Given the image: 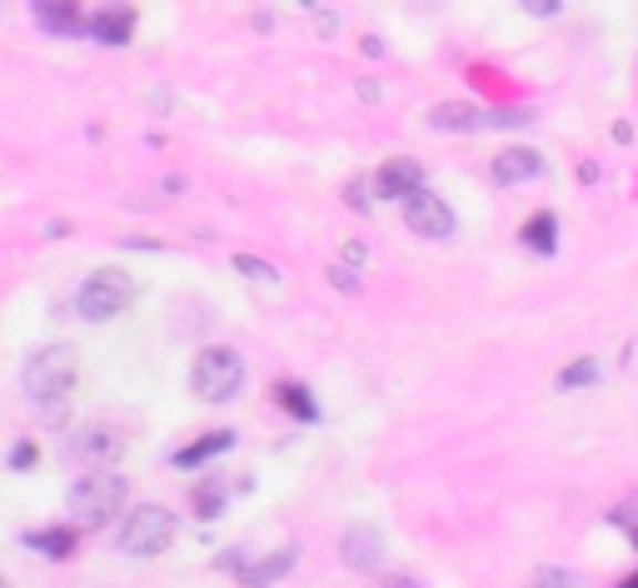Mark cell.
<instances>
[{
  "instance_id": "cell-26",
  "label": "cell",
  "mask_w": 638,
  "mask_h": 588,
  "mask_svg": "<svg viewBox=\"0 0 638 588\" xmlns=\"http://www.w3.org/2000/svg\"><path fill=\"white\" fill-rule=\"evenodd\" d=\"M484 125H528V110H484Z\"/></svg>"
},
{
  "instance_id": "cell-18",
  "label": "cell",
  "mask_w": 638,
  "mask_h": 588,
  "mask_svg": "<svg viewBox=\"0 0 638 588\" xmlns=\"http://www.w3.org/2000/svg\"><path fill=\"white\" fill-rule=\"evenodd\" d=\"M189 508H195V518H219L225 514V484H219V478L199 484L195 494H189Z\"/></svg>"
},
{
  "instance_id": "cell-2",
  "label": "cell",
  "mask_w": 638,
  "mask_h": 588,
  "mask_svg": "<svg viewBox=\"0 0 638 588\" xmlns=\"http://www.w3.org/2000/svg\"><path fill=\"white\" fill-rule=\"evenodd\" d=\"M130 498V484L115 474V468H90L85 478H75V488H70V518H75V528H105L120 518V508H125Z\"/></svg>"
},
{
  "instance_id": "cell-13",
  "label": "cell",
  "mask_w": 638,
  "mask_h": 588,
  "mask_svg": "<svg viewBox=\"0 0 638 588\" xmlns=\"http://www.w3.org/2000/svg\"><path fill=\"white\" fill-rule=\"evenodd\" d=\"M120 448H125L120 429H105V424H90L85 434L75 439V458H85V464H95V468H105L110 458H120Z\"/></svg>"
},
{
  "instance_id": "cell-17",
  "label": "cell",
  "mask_w": 638,
  "mask_h": 588,
  "mask_svg": "<svg viewBox=\"0 0 638 588\" xmlns=\"http://www.w3.org/2000/svg\"><path fill=\"white\" fill-rule=\"evenodd\" d=\"M25 548L45 558H70L75 554V528H35V534H25Z\"/></svg>"
},
{
  "instance_id": "cell-12",
  "label": "cell",
  "mask_w": 638,
  "mask_h": 588,
  "mask_svg": "<svg viewBox=\"0 0 638 588\" xmlns=\"http://www.w3.org/2000/svg\"><path fill=\"white\" fill-rule=\"evenodd\" d=\"M229 448H235V434H229V429H209V434H199L195 444L175 448V458H169V464H175V468H205L209 458L229 454Z\"/></svg>"
},
{
  "instance_id": "cell-27",
  "label": "cell",
  "mask_w": 638,
  "mask_h": 588,
  "mask_svg": "<svg viewBox=\"0 0 638 588\" xmlns=\"http://www.w3.org/2000/svg\"><path fill=\"white\" fill-rule=\"evenodd\" d=\"M10 468H30L35 464V444H30V439H20V444H10V458H6Z\"/></svg>"
},
{
  "instance_id": "cell-9",
  "label": "cell",
  "mask_w": 638,
  "mask_h": 588,
  "mask_svg": "<svg viewBox=\"0 0 638 588\" xmlns=\"http://www.w3.org/2000/svg\"><path fill=\"white\" fill-rule=\"evenodd\" d=\"M544 175V155L534 145H504L494 155V179L498 185H534Z\"/></svg>"
},
{
  "instance_id": "cell-8",
  "label": "cell",
  "mask_w": 638,
  "mask_h": 588,
  "mask_svg": "<svg viewBox=\"0 0 638 588\" xmlns=\"http://www.w3.org/2000/svg\"><path fill=\"white\" fill-rule=\"evenodd\" d=\"M339 558H344L354 574H374L384 564V534L369 524H349L344 538H339Z\"/></svg>"
},
{
  "instance_id": "cell-21",
  "label": "cell",
  "mask_w": 638,
  "mask_h": 588,
  "mask_svg": "<svg viewBox=\"0 0 638 588\" xmlns=\"http://www.w3.org/2000/svg\"><path fill=\"white\" fill-rule=\"evenodd\" d=\"M235 269H239L245 279H259V285H279V269L265 265L259 255H235Z\"/></svg>"
},
{
  "instance_id": "cell-25",
  "label": "cell",
  "mask_w": 638,
  "mask_h": 588,
  "mask_svg": "<svg viewBox=\"0 0 638 588\" xmlns=\"http://www.w3.org/2000/svg\"><path fill=\"white\" fill-rule=\"evenodd\" d=\"M518 10H524V16H538V20L564 16V6H558V0H518Z\"/></svg>"
},
{
  "instance_id": "cell-11",
  "label": "cell",
  "mask_w": 638,
  "mask_h": 588,
  "mask_svg": "<svg viewBox=\"0 0 638 588\" xmlns=\"http://www.w3.org/2000/svg\"><path fill=\"white\" fill-rule=\"evenodd\" d=\"M429 130H444V135H469V130H484V110H474L469 100H444V105L429 110Z\"/></svg>"
},
{
  "instance_id": "cell-20",
  "label": "cell",
  "mask_w": 638,
  "mask_h": 588,
  "mask_svg": "<svg viewBox=\"0 0 638 588\" xmlns=\"http://www.w3.org/2000/svg\"><path fill=\"white\" fill-rule=\"evenodd\" d=\"M35 20L45 30H65V35H70V30H80V10L75 6H35Z\"/></svg>"
},
{
  "instance_id": "cell-3",
  "label": "cell",
  "mask_w": 638,
  "mask_h": 588,
  "mask_svg": "<svg viewBox=\"0 0 638 588\" xmlns=\"http://www.w3.org/2000/svg\"><path fill=\"white\" fill-rule=\"evenodd\" d=\"M189 389H195V399H205V404H225V399H235L239 389H245V359L229 344L199 349L195 369H189Z\"/></svg>"
},
{
  "instance_id": "cell-1",
  "label": "cell",
  "mask_w": 638,
  "mask_h": 588,
  "mask_svg": "<svg viewBox=\"0 0 638 588\" xmlns=\"http://www.w3.org/2000/svg\"><path fill=\"white\" fill-rule=\"evenodd\" d=\"M75 374H80V354L75 344H40L35 354L25 359L20 369V384H25V399L35 409H50V404H70V389H75Z\"/></svg>"
},
{
  "instance_id": "cell-32",
  "label": "cell",
  "mask_w": 638,
  "mask_h": 588,
  "mask_svg": "<svg viewBox=\"0 0 638 588\" xmlns=\"http://www.w3.org/2000/svg\"><path fill=\"white\" fill-rule=\"evenodd\" d=\"M329 279H335L339 289H359V285H354V275H349V269H329Z\"/></svg>"
},
{
  "instance_id": "cell-15",
  "label": "cell",
  "mask_w": 638,
  "mask_h": 588,
  "mask_svg": "<svg viewBox=\"0 0 638 588\" xmlns=\"http://www.w3.org/2000/svg\"><path fill=\"white\" fill-rule=\"evenodd\" d=\"M518 239H524L534 255H554V249H558V215H554V209H538V215H528L524 229H518Z\"/></svg>"
},
{
  "instance_id": "cell-29",
  "label": "cell",
  "mask_w": 638,
  "mask_h": 588,
  "mask_svg": "<svg viewBox=\"0 0 638 588\" xmlns=\"http://www.w3.org/2000/svg\"><path fill=\"white\" fill-rule=\"evenodd\" d=\"M369 588H419V584H414L409 574H384V578H374Z\"/></svg>"
},
{
  "instance_id": "cell-7",
  "label": "cell",
  "mask_w": 638,
  "mask_h": 588,
  "mask_svg": "<svg viewBox=\"0 0 638 588\" xmlns=\"http://www.w3.org/2000/svg\"><path fill=\"white\" fill-rule=\"evenodd\" d=\"M369 179H374L369 189H374L379 199H409L414 189H424V165H419L414 155H394V159H384Z\"/></svg>"
},
{
  "instance_id": "cell-22",
  "label": "cell",
  "mask_w": 638,
  "mask_h": 588,
  "mask_svg": "<svg viewBox=\"0 0 638 588\" xmlns=\"http://www.w3.org/2000/svg\"><path fill=\"white\" fill-rule=\"evenodd\" d=\"M608 524H618V528H624V534H628V544L638 548V494H628L624 504H618L614 514H608Z\"/></svg>"
},
{
  "instance_id": "cell-33",
  "label": "cell",
  "mask_w": 638,
  "mask_h": 588,
  "mask_svg": "<svg viewBox=\"0 0 638 588\" xmlns=\"http://www.w3.org/2000/svg\"><path fill=\"white\" fill-rule=\"evenodd\" d=\"M618 588H638V574H624V584H618Z\"/></svg>"
},
{
  "instance_id": "cell-16",
  "label": "cell",
  "mask_w": 638,
  "mask_h": 588,
  "mask_svg": "<svg viewBox=\"0 0 638 588\" xmlns=\"http://www.w3.org/2000/svg\"><path fill=\"white\" fill-rule=\"evenodd\" d=\"M275 399L289 409V419H299V424H315V419H319L315 394H309L299 379H279V384H275Z\"/></svg>"
},
{
  "instance_id": "cell-4",
  "label": "cell",
  "mask_w": 638,
  "mask_h": 588,
  "mask_svg": "<svg viewBox=\"0 0 638 588\" xmlns=\"http://www.w3.org/2000/svg\"><path fill=\"white\" fill-rule=\"evenodd\" d=\"M130 305H135V279H130L120 265L95 269V275L75 289V309H80V319H90V324H105V319L125 314Z\"/></svg>"
},
{
  "instance_id": "cell-14",
  "label": "cell",
  "mask_w": 638,
  "mask_h": 588,
  "mask_svg": "<svg viewBox=\"0 0 638 588\" xmlns=\"http://www.w3.org/2000/svg\"><path fill=\"white\" fill-rule=\"evenodd\" d=\"M90 35L100 40V45H125L130 35H135V10L130 6H105L90 16Z\"/></svg>"
},
{
  "instance_id": "cell-19",
  "label": "cell",
  "mask_w": 638,
  "mask_h": 588,
  "mask_svg": "<svg viewBox=\"0 0 638 588\" xmlns=\"http://www.w3.org/2000/svg\"><path fill=\"white\" fill-rule=\"evenodd\" d=\"M598 374H604V369H598V359H574V364L558 369V389H588Z\"/></svg>"
},
{
  "instance_id": "cell-6",
  "label": "cell",
  "mask_w": 638,
  "mask_h": 588,
  "mask_svg": "<svg viewBox=\"0 0 638 588\" xmlns=\"http://www.w3.org/2000/svg\"><path fill=\"white\" fill-rule=\"evenodd\" d=\"M399 205H404V225L414 229V235H424V239L454 235V209H449V199L434 195V189H414V195L399 199Z\"/></svg>"
},
{
  "instance_id": "cell-28",
  "label": "cell",
  "mask_w": 638,
  "mask_h": 588,
  "mask_svg": "<svg viewBox=\"0 0 638 588\" xmlns=\"http://www.w3.org/2000/svg\"><path fill=\"white\" fill-rule=\"evenodd\" d=\"M309 16H315V30H319V35H339V16H335V10L309 6Z\"/></svg>"
},
{
  "instance_id": "cell-24",
  "label": "cell",
  "mask_w": 638,
  "mask_h": 588,
  "mask_svg": "<svg viewBox=\"0 0 638 588\" xmlns=\"http://www.w3.org/2000/svg\"><path fill=\"white\" fill-rule=\"evenodd\" d=\"M344 199H349V209L369 215V205H374V189H369L364 179H349V185H344Z\"/></svg>"
},
{
  "instance_id": "cell-31",
  "label": "cell",
  "mask_w": 638,
  "mask_h": 588,
  "mask_svg": "<svg viewBox=\"0 0 638 588\" xmlns=\"http://www.w3.org/2000/svg\"><path fill=\"white\" fill-rule=\"evenodd\" d=\"M359 100H369V105H379V85H374V80H359Z\"/></svg>"
},
{
  "instance_id": "cell-10",
  "label": "cell",
  "mask_w": 638,
  "mask_h": 588,
  "mask_svg": "<svg viewBox=\"0 0 638 588\" xmlns=\"http://www.w3.org/2000/svg\"><path fill=\"white\" fill-rule=\"evenodd\" d=\"M295 564H299V548L285 544V548H275V554H265V558H255V564H245L235 578H239L245 588H269V584H279V578H285Z\"/></svg>"
},
{
  "instance_id": "cell-23",
  "label": "cell",
  "mask_w": 638,
  "mask_h": 588,
  "mask_svg": "<svg viewBox=\"0 0 638 588\" xmlns=\"http://www.w3.org/2000/svg\"><path fill=\"white\" fill-rule=\"evenodd\" d=\"M574 568H538L534 578H528V588H574Z\"/></svg>"
},
{
  "instance_id": "cell-34",
  "label": "cell",
  "mask_w": 638,
  "mask_h": 588,
  "mask_svg": "<svg viewBox=\"0 0 638 588\" xmlns=\"http://www.w3.org/2000/svg\"><path fill=\"white\" fill-rule=\"evenodd\" d=\"M0 588H6V578H0Z\"/></svg>"
},
{
  "instance_id": "cell-5",
  "label": "cell",
  "mask_w": 638,
  "mask_h": 588,
  "mask_svg": "<svg viewBox=\"0 0 638 588\" xmlns=\"http://www.w3.org/2000/svg\"><path fill=\"white\" fill-rule=\"evenodd\" d=\"M175 534H179V518L169 514V508L140 504V508L125 514L115 544H120V554H130V558H155V554H165V548L175 544Z\"/></svg>"
},
{
  "instance_id": "cell-30",
  "label": "cell",
  "mask_w": 638,
  "mask_h": 588,
  "mask_svg": "<svg viewBox=\"0 0 638 588\" xmlns=\"http://www.w3.org/2000/svg\"><path fill=\"white\" fill-rule=\"evenodd\" d=\"M364 259H369V249H364V245H359V239H349V245H344V265L364 269Z\"/></svg>"
}]
</instances>
